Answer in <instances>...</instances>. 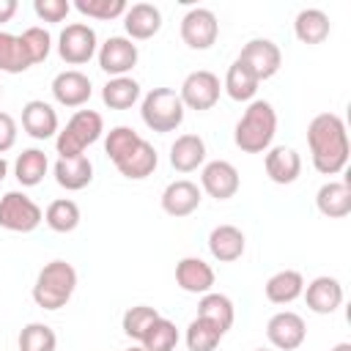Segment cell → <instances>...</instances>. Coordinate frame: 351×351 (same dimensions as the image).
I'll use <instances>...</instances> for the list:
<instances>
[{"instance_id":"cell-14","label":"cell","mask_w":351,"mask_h":351,"mask_svg":"<svg viewBox=\"0 0 351 351\" xmlns=\"http://www.w3.org/2000/svg\"><path fill=\"white\" fill-rule=\"evenodd\" d=\"M93 93V85H90V77L77 71V69H69V71H60L55 74L52 80V96L58 104L63 107H82Z\"/></svg>"},{"instance_id":"cell-38","label":"cell","mask_w":351,"mask_h":351,"mask_svg":"<svg viewBox=\"0 0 351 351\" xmlns=\"http://www.w3.org/2000/svg\"><path fill=\"white\" fill-rule=\"evenodd\" d=\"M186 348L189 351H214L222 340V332L217 326H211L208 321L203 318H195L189 326H186Z\"/></svg>"},{"instance_id":"cell-23","label":"cell","mask_w":351,"mask_h":351,"mask_svg":"<svg viewBox=\"0 0 351 351\" xmlns=\"http://www.w3.org/2000/svg\"><path fill=\"white\" fill-rule=\"evenodd\" d=\"M156 165H159V154H156V148H154L148 140H140L132 154H126L121 162H115L118 173H121L123 178H129V181L148 178V176L156 170Z\"/></svg>"},{"instance_id":"cell-41","label":"cell","mask_w":351,"mask_h":351,"mask_svg":"<svg viewBox=\"0 0 351 351\" xmlns=\"http://www.w3.org/2000/svg\"><path fill=\"white\" fill-rule=\"evenodd\" d=\"M33 11L44 22H63L71 11L69 0H33Z\"/></svg>"},{"instance_id":"cell-35","label":"cell","mask_w":351,"mask_h":351,"mask_svg":"<svg viewBox=\"0 0 351 351\" xmlns=\"http://www.w3.org/2000/svg\"><path fill=\"white\" fill-rule=\"evenodd\" d=\"M16 343H19V351H55V346H58V335H55L52 326L33 321V324L22 326Z\"/></svg>"},{"instance_id":"cell-6","label":"cell","mask_w":351,"mask_h":351,"mask_svg":"<svg viewBox=\"0 0 351 351\" xmlns=\"http://www.w3.org/2000/svg\"><path fill=\"white\" fill-rule=\"evenodd\" d=\"M44 211L41 206L27 197L25 192H5L0 197V228L11 230V233H30L41 225Z\"/></svg>"},{"instance_id":"cell-44","label":"cell","mask_w":351,"mask_h":351,"mask_svg":"<svg viewBox=\"0 0 351 351\" xmlns=\"http://www.w3.org/2000/svg\"><path fill=\"white\" fill-rule=\"evenodd\" d=\"M8 176V165H5V159L0 156V184H3V178Z\"/></svg>"},{"instance_id":"cell-29","label":"cell","mask_w":351,"mask_h":351,"mask_svg":"<svg viewBox=\"0 0 351 351\" xmlns=\"http://www.w3.org/2000/svg\"><path fill=\"white\" fill-rule=\"evenodd\" d=\"M258 77L241 63V60H233L230 63V69H228V74H225V82H222V88H225V93L233 99V101H252L255 99V93H258Z\"/></svg>"},{"instance_id":"cell-32","label":"cell","mask_w":351,"mask_h":351,"mask_svg":"<svg viewBox=\"0 0 351 351\" xmlns=\"http://www.w3.org/2000/svg\"><path fill=\"white\" fill-rule=\"evenodd\" d=\"M33 63H30L25 47H22V38L0 30V71H5V74H22Z\"/></svg>"},{"instance_id":"cell-18","label":"cell","mask_w":351,"mask_h":351,"mask_svg":"<svg viewBox=\"0 0 351 351\" xmlns=\"http://www.w3.org/2000/svg\"><path fill=\"white\" fill-rule=\"evenodd\" d=\"M263 167H266V176L274 184L285 186V184H293L302 176V156L288 145H274V148L266 151Z\"/></svg>"},{"instance_id":"cell-36","label":"cell","mask_w":351,"mask_h":351,"mask_svg":"<svg viewBox=\"0 0 351 351\" xmlns=\"http://www.w3.org/2000/svg\"><path fill=\"white\" fill-rule=\"evenodd\" d=\"M156 318H159V310H156V307H148V304H134V307H129V310L123 313V321H121L123 335L140 343V340L145 337L148 326H151Z\"/></svg>"},{"instance_id":"cell-25","label":"cell","mask_w":351,"mask_h":351,"mask_svg":"<svg viewBox=\"0 0 351 351\" xmlns=\"http://www.w3.org/2000/svg\"><path fill=\"white\" fill-rule=\"evenodd\" d=\"M206 162V143L197 134H181L170 145V165L178 173H192Z\"/></svg>"},{"instance_id":"cell-42","label":"cell","mask_w":351,"mask_h":351,"mask_svg":"<svg viewBox=\"0 0 351 351\" xmlns=\"http://www.w3.org/2000/svg\"><path fill=\"white\" fill-rule=\"evenodd\" d=\"M16 143V121L8 112H0V154L11 151Z\"/></svg>"},{"instance_id":"cell-33","label":"cell","mask_w":351,"mask_h":351,"mask_svg":"<svg viewBox=\"0 0 351 351\" xmlns=\"http://www.w3.org/2000/svg\"><path fill=\"white\" fill-rule=\"evenodd\" d=\"M44 222L55 230V233H71L77 230L80 225V206L69 197H60V200H52L44 211Z\"/></svg>"},{"instance_id":"cell-28","label":"cell","mask_w":351,"mask_h":351,"mask_svg":"<svg viewBox=\"0 0 351 351\" xmlns=\"http://www.w3.org/2000/svg\"><path fill=\"white\" fill-rule=\"evenodd\" d=\"M197 318L208 321L211 326H217L222 335L233 326V318H236V310H233V302L225 296V293H203L200 302H197Z\"/></svg>"},{"instance_id":"cell-26","label":"cell","mask_w":351,"mask_h":351,"mask_svg":"<svg viewBox=\"0 0 351 351\" xmlns=\"http://www.w3.org/2000/svg\"><path fill=\"white\" fill-rule=\"evenodd\" d=\"M302 291H304V277L296 269H282L271 274L263 285V293L271 304H291L302 296Z\"/></svg>"},{"instance_id":"cell-22","label":"cell","mask_w":351,"mask_h":351,"mask_svg":"<svg viewBox=\"0 0 351 351\" xmlns=\"http://www.w3.org/2000/svg\"><path fill=\"white\" fill-rule=\"evenodd\" d=\"M55 181L69 189V192H80L93 181V165L85 154L77 156H58L55 162Z\"/></svg>"},{"instance_id":"cell-13","label":"cell","mask_w":351,"mask_h":351,"mask_svg":"<svg viewBox=\"0 0 351 351\" xmlns=\"http://www.w3.org/2000/svg\"><path fill=\"white\" fill-rule=\"evenodd\" d=\"M239 184H241L239 181V170L225 159H214V162L203 165V170H200V186L214 200L233 197L239 192Z\"/></svg>"},{"instance_id":"cell-43","label":"cell","mask_w":351,"mask_h":351,"mask_svg":"<svg viewBox=\"0 0 351 351\" xmlns=\"http://www.w3.org/2000/svg\"><path fill=\"white\" fill-rule=\"evenodd\" d=\"M16 8H19V3H16V0H0V25L11 22V19H14V14H16Z\"/></svg>"},{"instance_id":"cell-46","label":"cell","mask_w":351,"mask_h":351,"mask_svg":"<svg viewBox=\"0 0 351 351\" xmlns=\"http://www.w3.org/2000/svg\"><path fill=\"white\" fill-rule=\"evenodd\" d=\"M129 351H145V348H143V346H132Z\"/></svg>"},{"instance_id":"cell-12","label":"cell","mask_w":351,"mask_h":351,"mask_svg":"<svg viewBox=\"0 0 351 351\" xmlns=\"http://www.w3.org/2000/svg\"><path fill=\"white\" fill-rule=\"evenodd\" d=\"M266 337L280 351H296L304 343V337H307L304 318L299 313H291V310L274 313L269 318V324H266Z\"/></svg>"},{"instance_id":"cell-30","label":"cell","mask_w":351,"mask_h":351,"mask_svg":"<svg viewBox=\"0 0 351 351\" xmlns=\"http://www.w3.org/2000/svg\"><path fill=\"white\" fill-rule=\"evenodd\" d=\"M140 99V82L132 77H110L101 88V101L110 110H129Z\"/></svg>"},{"instance_id":"cell-16","label":"cell","mask_w":351,"mask_h":351,"mask_svg":"<svg viewBox=\"0 0 351 351\" xmlns=\"http://www.w3.org/2000/svg\"><path fill=\"white\" fill-rule=\"evenodd\" d=\"M200 186L189 178H178V181H170L162 192V208L165 214L170 217H189L197 206H200Z\"/></svg>"},{"instance_id":"cell-21","label":"cell","mask_w":351,"mask_h":351,"mask_svg":"<svg viewBox=\"0 0 351 351\" xmlns=\"http://www.w3.org/2000/svg\"><path fill=\"white\" fill-rule=\"evenodd\" d=\"M244 247H247V239H244V233L236 225H217L208 233V252L219 263L239 261L244 255Z\"/></svg>"},{"instance_id":"cell-24","label":"cell","mask_w":351,"mask_h":351,"mask_svg":"<svg viewBox=\"0 0 351 351\" xmlns=\"http://www.w3.org/2000/svg\"><path fill=\"white\" fill-rule=\"evenodd\" d=\"M315 206L329 219L348 217L351 214V186H348V181H326L315 195Z\"/></svg>"},{"instance_id":"cell-2","label":"cell","mask_w":351,"mask_h":351,"mask_svg":"<svg viewBox=\"0 0 351 351\" xmlns=\"http://www.w3.org/2000/svg\"><path fill=\"white\" fill-rule=\"evenodd\" d=\"M277 134V112L269 101L252 99L233 129V143L244 154H266Z\"/></svg>"},{"instance_id":"cell-39","label":"cell","mask_w":351,"mask_h":351,"mask_svg":"<svg viewBox=\"0 0 351 351\" xmlns=\"http://www.w3.org/2000/svg\"><path fill=\"white\" fill-rule=\"evenodd\" d=\"M74 8L82 14V16H90V19H115V16H123L126 14V3L123 0H74Z\"/></svg>"},{"instance_id":"cell-8","label":"cell","mask_w":351,"mask_h":351,"mask_svg":"<svg viewBox=\"0 0 351 351\" xmlns=\"http://www.w3.org/2000/svg\"><path fill=\"white\" fill-rule=\"evenodd\" d=\"M219 90H222L219 77L214 71H208V69H197V71H189L184 77L178 96H181L184 107L203 112V110H211L219 101Z\"/></svg>"},{"instance_id":"cell-3","label":"cell","mask_w":351,"mask_h":351,"mask_svg":"<svg viewBox=\"0 0 351 351\" xmlns=\"http://www.w3.org/2000/svg\"><path fill=\"white\" fill-rule=\"evenodd\" d=\"M74 288H77V269L69 261H49L33 282V302L41 310H60L74 296Z\"/></svg>"},{"instance_id":"cell-11","label":"cell","mask_w":351,"mask_h":351,"mask_svg":"<svg viewBox=\"0 0 351 351\" xmlns=\"http://www.w3.org/2000/svg\"><path fill=\"white\" fill-rule=\"evenodd\" d=\"M219 36V22L208 8H189L181 19V38L189 49H208Z\"/></svg>"},{"instance_id":"cell-10","label":"cell","mask_w":351,"mask_h":351,"mask_svg":"<svg viewBox=\"0 0 351 351\" xmlns=\"http://www.w3.org/2000/svg\"><path fill=\"white\" fill-rule=\"evenodd\" d=\"M137 44L126 36H110L99 47V69L110 77H126L137 66Z\"/></svg>"},{"instance_id":"cell-31","label":"cell","mask_w":351,"mask_h":351,"mask_svg":"<svg viewBox=\"0 0 351 351\" xmlns=\"http://www.w3.org/2000/svg\"><path fill=\"white\" fill-rule=\"evenodd\" d=\"M47 167H49V162L41 148H25L14 162V176L22 186H36L44 181Z\"/></svg>"},{"instance_id":"cell-45","label":"cell","mask_w":351,"mask_h":351,"mask_svg":"<svg viewBox=\"0 0 351 351\" xmlns=\"http://www.w3.org/2000/svg\"><path fill=\"white\" fill-rule=\"evenodd\" d=\"M332 351H351V343H337Z\"/></svg>"},{"instance_id":"cell-34","label":"cell","mask_w":351,"mask_h":351,"mask_svg":"<svg viewBox=\"0 0 351 351\" xmlns=\"http://www.w3.org/2000/svg\"><path fill=\"white\" fill-rule=\"evenodd\" d=\"M140 346H143L145 351H173V348L178 346V329H176V324L159 315V318L148 326V332H145V337L140 340Z\"/></svg>"},{"instance_id":"cell-4","label":"cell","mask_w":351,"mask_h":351,"mask_svg":"<svg viewBox=\"0 0 351 351\" xmlns=\"http://www.w3.org/2000/svg\"><path fill=\"white\" fill-rule=\"evenodd\" d=\"M184 112H186V107L173 88H154L143 96V104H140L143 123L159 134L176 132L184 123Z\"/></svg>"},{"instance_id":"cell-48","label":"cell","mask_w":351,"mask_h":351,"mask_svg":"<svg viewBox=\"0 0 351 351\" xmlns=\"http://www.w3.org/2000/svg\"><path fill=\"white\" fill-rule=\"evenodd\" d=\"M0 96H3V85H0Z\"/></svg>"},{"instance_id":"cell-5","label":"cell","mask_w":351,"mask_h":351,"mask_svg":"<svg viewBox=\"0 0 351 351\" xmlns=\"http://www.w3.org/2000/svg\"><path fill=\"white\" fill-rule=\"evenodd\" d=\"M104 132V121L96 110H77L69 123L58 132L55 137V148L60 156H77L85 154L88 145H93Z\"/></svg>"},{"instance_id":"cell-27","label":"cell","mask_w":351,"mask_h":351,"mask_svg":"<svg viewBox=\"0 0 351 351\" xmlns=\"http://www.w3.org/2000/svg\"><path fill=\"white\" fill-rule=\"evenodd\" d=\"M329 30H332V22H329V16H326L321 8H302V11L296 14V19H293V33H296V38H299L302 44H310V47L326 41Z\"/></svg>"},{"instance_id":"cell-1","label":"cell","mask_w":351,"mask_h":351,"mask_svg":"<svg viewBox=\"0 0 351 351\" xmlns=\"http://www.w3.org/2000/svg\"><path fill=\"white\" fill-rule=\"evenodd\" d=\"M307 145L313 167L324 176H337L348 165V132L343 118L335 112H318L307 123Z\"/></svg>"},{"instance_id":"cell-15","label":"cell","mask_w":351,"mask_h":351,"mask_svg":"<svg viewBox=\"0 0 351 351\" xmlns=\"http://www.w3.org/2000/svg\"><path fill=\"white\" fill-rule=\"evenodd\" d=\"M307 307L318 315H329L335 313L340 304H343V285L337 277H329V274H321L315 277L304 291H302Z\"/></svg>"},{"instance_id":"cell-7","label":"cell","mask_w":351,"mask_h":351,"mask_svg":"<svg viewBox=\"0 0 351 351\" xmlns=\"http://www.w3.org/2000/svg\"><path fill=\"white\" fill-rule=\"evenodd\" d=\"M96 30L85 22H71L60 30L58 36V55L69 63V66H82L96 55Z\"/></svg>"},{"instance_id":"cell-17","label":"cell","mask_w":351,"mask_h":351,"mask_svg":"<svg viewBox=\"0 0 351 351\" xmlns=\"http://www.w3.org/2000/svg\"><path fill=\"white\" fill-rule=\"evenodd\" d=\"M22 129L33 137V140H49L58 134V112L52 104L41 101V99H30L22 107Z\"/></svg>"},{"instance_id":"cell-19","label":"cell","mask_w":351,"mask_h":351,"mask_svg":"<svg viewBox=\"0 0 351 351\" xmlns=\"http://www.w3.org/2000/svg\"><path fill=\"white\" fill-rule=\"evenodd\" d=\"M176 282L186 293H208L214 288V269L203 258H181L176 263Z\"/></svg>"},{"instance_id":"cell-40","label":"cell","mask_w":351,"mask_h":351,"mask_svg":"<svg viewBox=\"0 0 351 351\" xmlns=\"http://www.w3.org/2000/svg\"><path fill=\"white\" fill-rule=\"evenodd\" d=\"M19 38H22V47H25V52H27V58H30L33 66L41 63V60H47V55L52 49V36L44 27H27V30H22Z\"/></svg>"},{"instance_id":"cell-37","label":"cell","mask_w":351,"mask_h":351,"mask_svg":"<svg viewBox=\"0 0 351 351\" xmlns=\"http://www.w3.org/2000/svg\"><path fill=\"white\" fill-rule=\"evenodd\" d=\"M143 137L132 129V126H112L107 132V140H104V154L112 159V162H121L126 154H132L137 148Z\"/></svg>"},{"instance_id":"cell-20","label":"cell","mask_w":351,"mask_h":351,"mask_svg":"<svg viewBox=\"0 0 351 351\" xmlns=\"http://www.w3.org/2000/svg\"><path fill=\"white\" fill-rule=\"evenodd\" d=\"M123 27H126L132 41L154 38L159 33V27H162V11L156 5H151V3H134L123 14Z\"/></svg>"},{"instance_id":"cell-47","label":"cell","mask_w":351,"mask_h":351,"mask_svg":"<svg viewBox=\"0 0 351 351\" xmlns=\"http://www.w3.org/2000/svg\"><path fill=\"white\" fill-rule=\"evenodd\" d=\"M255 351H266V348H255Z\"/></svg>"},{"instance_id":"cell-9","label":"cell","mask_w":351,"mask_h":351,"mask_svg":"<svg viewBox=\"0 0 351 351\" xmlns=\"http://www.w3.org/2000/svg\"><path fill=\"white\" fill-rule=\"evenodd\" d=\"M236 60H241L258 77V82H263V80H271L280 71L282 52H280V47L271 38H252V41H247L241 47V52H239Z\"/></svg>"}]
</instances>
